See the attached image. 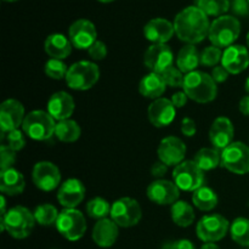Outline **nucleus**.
Segmentation results:
<instances>
[{
    "label": "nucleus",
    "mask_w": 249,
    "mask_h": 249,
    "mask_svg": "<svg viewBox=\"0 0 249 249\" xmlns=\"http://www.w3.org/2000/svg\"><path fill=\"white\" fill-rule=\"evenodd\" d=\"M208 16L195 5L181 10L174 19L175 34L181 41L187 44H198L209 34Z\"/></svg>",
    "instance_id": "obj_1"
},
{
    "label": "nucleus",
    "mask_w": 249,
    "mask_h": 249,
    "mask_svg": "<svg viewBox=\"0 0 249 249\" xmlns=\"http://www.w3.org/2000/svg\"><path fill=\"white\" fill-rule=\"evenodd\" d=\"M182 90L190 100L198 104L214 101L218 95V87L212 75L197 70L185 74Z\"/></svg>",
    "instance_id": "obj_2"
},
{
    "label": "nucleus",
    "mask_w": 249,
    "mask_h": 249,
    "mask_svg": "<svg viewBox=\"0 0 249 249\" xmlns=\"http://www.w3.org/2000/svg\"><path fill=\"white\" fill-rule=\"evenodd\" d=\"M36 224L34 214L28 208L22 206L12 207L0 219L1 231H6L11 237L17 240L28 237Z\"/></svg>",
    "instance_id": "obj_3"
},
{
    "label": "nucleus",
    "mask_w": 249,
    "mask_h": 249,
    "mask_svg": "<svg viewBox=\"0 0 249 249\" xmlns=\"http://www.w3.org/2000/svg\"><path fill=\"white\" fill-rule=\"evenodd\" d=\"M100 68L92 61H78L68 68L65 80L68 88L78 91L89 90L99 82Z\"/></svg>",
    "instance_id": "obj_4"
},
{
    "label": "nucleus",
    "mask_w": 249,
    "mask_h": 249,
    "mask_svg": "<svg viewBox=\"0 0 249 249\" xmlns=\"http://www.w3.org/2000/svg\"><path fill=\"white\" fill-rule=\"evenodd\" d=\"M241 33V23L236 17L224 15L211 23L208 38L214 46L229 48L233 45Z\"/></svg>",
    "instance_id": "obj_5"
},
{
    "label": "nucleus",
    "mask_w": 249,
    "mask_h": 249,
    "mask_svg": "<svg viewBox=\"0 0 249 249\" xmlns=\"http://www.w3.org/2000/svg\"><path fill=\"white\" fill-rule=\"evenodd\" d=\"M56 123L57 122L50 116L48 111L36 109L26 114L22 124V130L32 140L45 141L55 135Z\"/></svg>",
    "instance_id": "obj_6"
},
{
    "label": "nucleus",
    "mask_w": 249,
    "mask_h": 249,
    "mask_svg": "<svg viewBox=\"0 0 249 249\" xmlns=\"http://www.w3.org/2000/svg\"><path fill=\"white\" fill-rule=\"evenodd\" d=\"M55 226L60 235L72 242L80 240L87 232L84 214L75 208H63L58 214Z\"/></svg>",
    "instance_id": "obj_7"
},
{
    "label": "nucleus",
    "mask_w": 249,
    "mask_h": 249,
    "mask_svg": "<svg viewBox=\"0 0 249 249\" xmlns=\"http://www.w3.org/2000/svg\"><path fill=\"white\" fill-rule=\"evenodd\" d=\"M109 218L119 228H133L140 223L142 211L136 199L130 197H122L112 203Z\"/></svg>",
    "instance_id": "obj_8"
},
{
    "label": "nucleus",
    "mask_w": 249,
    "mask_h": 249,
    "mask_svg": "<svg viewBox=\"0 0 249 249\" xmlns=\"http://www.w3.org/2000/svg\"><path fill=\"white\" fill-rule=\"evenodd\" d=\"M230 225L228 219L221 214H207L197 223V237L204 243H215L225 237L226 233L230 231Z\"/></svg>",
    "instance_id": "obj_9"
},
{
    "label": "nucleus",
    "mask_w": 249,
    "mask_h": 249,
    "mask_svg": "<svg viewBox=\"0 0 249 249\" xmlns=\"http://www.w3.org/2000/svg\"><path fill=\"white\" fill-rule=\"evenodd\" d=\"M221 167L237 175L249 173V146L241 141L232 143L221 151Z\"/></svg>",
    "instance_id": "obj_10"
},
{
    "label": "nucleus",
    "mask_w": 249,
    "mask_h": 249,
    "mask_svg": "<svg viewBox=\"0 0 249 249\" xmlns=\"http://www.w3.org/2000/svg\"><path fill=\"white\" fill-rule=\"evenodd\" d=\"M173 181L181 191L195 192L203 186L204 172L195 160H184L173 170Z\"/></svg>",
    "instance_id": "obj_11"
},
{
    "label": "nucleus",
    "mask_w": 249,
    "mask_h": 249,
    "mask_svg": "<svg viewBox=\"0 0 249 249\" xmlns=\"http://www.w3.org/2000/svg\"><path fill=\"white\" fill-rule=\"evenodd\" d=\"M32 180L36 187L45 192H50L60 187L61 172L56 164L49 160H41L33 167Z\"/></svg>",
    "instance_id": "obj_12"
},
{
    "label": "nucleus",
    "mask_w": 249,
    "mask_h": 249,
    "mask_svg": "<svg viewBox=\"0 0 249 249\" xmlns=\"http://www.w3.org/2000/svg\"><path fill=\"white\" fill-rule=\"evenodd\" d=\"M146 67L155 73H164L174 66V53L167 44H152L143 56Z\"/></svg>",
    "instance_id": "obj_13"
},
{
    "label": "nucleus",
    "mask_w": 249,
    "mask_h": 249,
    "mask_svg": "<svg viewBox=\"0 0 249 249\" xmlns=\"http://www.w3.org/2000/svg\"><path fill=\"white\" fill-rule=\"evenodd\" d=\"M146 195L151 202L158 206H173L179 201L180 189L174 181L158 179L148 185Z\"/></svg>",
    "instance_id": "obj_14"
},
{
    "label": "nucleus",
    "mask_w": 249,
    "mask_h": 249,
    "mask_svg": "<svg viewBox=\"0 0 249 249\" xmlns=\"http://www.w3.org/2000/svg\"><path fill=\"white\" fill-rule=\"evenodd\" d=\"M68 36L74 48L79 50H88L97 40L96 27L89 19H77L71 24Z\"/></svg>",
    "instance_id": "obj_15"
},
{
    "label": "nucleus",
    "mask_w": 249,
    "mask_h": 249,
    "mask_svg": "<svg viewBox=\"0 0 249 249\" xmlns=\"http://www.w3.org/2000/svg\"><path fill=\"white\" fill-rule=\"evenodd\" d=\"M157 155L160 162L168 167H177L185 160L186 145L177 136H167L162 139L157 148Z\"/></svg>",
    "instance_id": "obj_16"
},
{
    "label": "nucleus",
    "mask_w": 249,
    "mask_h": 249,
    "mask_svg": "<svg viewBox=\"0 0 249 249\" xmlns=\"http://www.w3.org/2000/svg\"><path fill=\"white\" fill-rule=\"evenodd\" d=\"M24 118V107L18 100L7 99L0 106V128L2 134L19 129L23 124Z\"/></svg>",
    "instance_id": "obj_17"
},
{
    "label": "nucleus",
    "mask_w": 249,
    "mask_h": 249,
    "mask_svg": "<svg viewBox=\"0 0 249 249\" xmlns=\"http://www.w3.org/2000/svg\"><path fill=\"white\" fill-rule=\"evenodd\" d=\"M148 121L156 128H164L173 123L177 116V108L169 99L160 97L153 100L147 109Z\"/></svg>",
    "instance_id": "obj_18"
},
{
    "label": "nucleus",
    "mask_w": 249,
    "mask_h": 249,
    "mask_svg": "<svg viewBox=\"0 0 249 249\" xmlns=\"http://www.w3.org/2000/svg\"><path fill=\"white\" fill-rule=\"evenodd\" d=\"M85 186L79 179L71 178L60 185L57 191V201L63 208H75L85 198Z\"/></svg>",
    "instance_id": "obj_19"
},
{
    "label": "nucleus",
    "mask_w": 249,
    "mask_h": 249,
    "mask_svg": "<svg viewBox=\"0 0 249 249\" xmlns=\"http://www.w3.org/2000/svg\"><path fill=\"white\" fill-rule=\"evenodd\" d=\"M235 128L228 117H218L209 129V140L216 150L223 151L233 142Z\"/></svg>",
    "instance_id": "obj_20"
},
{
    "label": "nucleus",
    "mask_w": 249,
    "mask_h": 249,
    "mask_svg": "<svg viewBox=\"0 0 249 249\" xmlns=\"http://www.w3.org/2000/svg\"><path fill=\"white\" fill-rule=\"evenodd\" d=\"M221 66H224L230 74H240L249 66L248 49L235 44L226 48L221 57Z\"/></svg>",
    "instance_id": "obj_21"
},
{
    "label": "nucleus",
    "mask_w": 249,
    "mask_h": 249,
    "mask_svg": "<svg viewBox=\"0 0 249 249\" xmlns=\"http://www.w3.org/2000/svg\"><path fill=\"white\" fill-rule=\"evenodd\" d=\"M46 108L56 122H60L71 118L74 112L75 104L72 95L66 91H56L48 100Z\"/></svg>",
    "instance_id": "obj_22"
},
{
    "label": "nucleus",
    "mask_w": 249,
    "mask_h": 249,
    "mask_svg": "<svg viewBox=\"0 0 249 249\" xmlns=\"http://www.w3.org/2000/svg\"><path fill=\"white\" fill-rule=\"evenodd\" d=\"M174 33V23L165 18H153L143 27V36L152 44H167Z\"/></svg>",
    "instance_id": "obj_23"
},
{
    "label": "nucleus",
    "mask_w": 249,
    "mask_h": 249,
    "mask_svg": "<svg viewBox=\"0 0 249 249\" xmlns=\"http://www.w3.org/2000/svg\"><path fill=\"white\" fill-rule=\"evenodd\" d=\"M119 226L111 218L97 220L92 229V241L101 248H109L117 242Z\"/></svg>",
    "instance_id": "obj_24"
},
{
    "label": "nucleus",
    "mask_w": 249,
    "mask_h": 249,
    "mask_svg": "<svg viewBox=\"0 0 249 249\" xmlns=\"http://www.w3.org/2000/svg\"><path fill=\"white\" fill-rule=\"evenodd\" d=\"M26 180L23 174L15 168L0 172V191L7 196H18L24 191Z\"/></svg>",
    "instance_id": "obj_25"
},
{
    "label": "nucleus",
    "mask_w": 249,
    "mask_h": 249,
    "mask_svg": "<svg viewBox=\"0 0 249 249\" xmlns=\"http://www.w3.org/2000/svg\"><path fill=\"white\" fill-rule=\"evenodd\" d=\"M72 46L70 38L61 33H53L45 39L44 50L51 58L65 60L72 53Z\"/></svg>",
    "instance_id": "obj_26"
},
{
    "label": "nucleus",
    "mask_w": 249,
    "mask_h": 249,
    "mask_svg": "<svg viewBox=\"0 0 249 249\" xmlns=\"http://www.w3.org/2000/svg\"><path fill=\"white\" fill-rule=\"evenodd\" d=\"M165 84L163 75L160 73L150 72L148 74L143 75L142 79L139 84V91L146 99L157 100L165 92Z\"/></svg>",
    "instance_id": "obj_27"
},
{
    "label": "nucleus",
    "mask_w": 249,
    "mask_h": 249,
    "mask_svg": "<svg viewBox=\"0 0 249 249\" xmlns=\"http://www.w3.org/2000/svg\"><path fill=\"white\" fill-rule=\"evenodd\" d=\"M199 53L196 46L187 44L184 48L180 49L179 53L177 56V67L181 71L182 73H191L196 71L199 62Z\"/></svg>",
    "instance_id": "obj_28"
},
{
    "label": "nucleus",
    "mask_w": 249,
    "mask_h": 249,
    "mask_svg": "<svg viewBox=\"0 0 249 249\" xmlns=\"http://www.w3.org/2000/svg\"><path fill=\"white\" fill-rule=\"evenodd\" d=\"M170 215H172L173 223L180 228L191 226L194 224L195 218H196L194 207L185 201L175 202L170 208Z\"/></svg>",
    "instance_id": "obj_29"
},
{
    "label": "nucleus",
    "mask_w": 249,
    "mask_h": 249,
    "mask_svg": "<svg viewBox=\"0 0 249 249\" xmlns=\"http://www.w3.org/2000/svg\"><path fill=\"white\" fill-rule=\"evenodd\" d=\"M218 195L212 187L202 186L192 195V203L202 212H211L218 206Z\"/></svg>",
    "instance_id": "obj_30"
},
{
    "label": "nucleus",
    "mask_w": 249,
    "mask_h": 249,
    "mask_svg": "<svg viewBox=\"0 0 249 249\" xmlns=\"http://www.w3.org/2000/svg\"><path fill=\"white\" fill-rule=\"evenodd\" d=\"M82 135L79 124L73 119H65L56 123L55 136L62 142H75Z\"/></svg>",
    "instance_id": "obj_31"
},
{
    "label": "nucleus",
    "mask_w": 249,
    "mask_h": 249,
    "mask_svg": "<svg viewBox=\"0 0 249 249\" xmlns=\"http://www.w3.org/2000/svg\"><path fill=\"white\" fill-rule=\"evenodd\" d=\"M194 160L203 172H209L221 164V152H219L216 148H201L195 155Z\"/></svg>",
    "instance_id": "obj_32"
},
{
    "label": "nucleus",
    "mask_w": 249,
    "mask_h": 249,
    "mask_svg": "<svg viewBox=\"0 0 249 249\" xmlns=\"http://www.w3.org/2000/svg\"><path fill=\"white\" fill-rule=\"evenodd\" d=\"M231 238L242 247H249V219L236 218L230 225Z\"/></svg>",
    "instance_id": "obj_33"
},
{
    "label": "nucleus",
    "mask_w": 249,
    "mask_h": 249,
    "mask_svg": "<svg viewBox=\"0 0 249 249\" xmlns=\"http://www.w3.org/2000/svg\"><path fill=\"white\" fill-rule=\"evenodd\" d=\"M195 2L207 16H224L231 6L229 0H195Z\"/></svg>",
    "instance_id": "obj_34"
},
{
    "label": "nucleus",
    "mask_w": 249,
    "mask_h": 249,
    "mask_svg": "<svg viewBox=\"0 0 249 249\" xmlns=\"http://www.w3.org/2000/svg\"><path fill=\"white\" fill-rule=\"evenodd\" d=\"M34 218H36V224L43 226H50L56 224L58 218V211L55 206L50 203H44L36 207L33 212Z\"/></svg>",
    "instance_id": "obj_35"
},
{
    "label": "nucleus",
    "mask_w": 249,
    "mask_h": 249,
    "mask_svg": "<svg viewBox=\"0 0 249 249\" xmlns=\"http://www.w3.org/2000/svg\"><path fill=\"white\" fill-rule=\"evenodd\" d=\"M85 211L87 214L91 219L95 220H101V219L107 218L111 213V206L108 202L102 197H95V198L90 199L85 206Z\"/></svg>",
    "instance_id": "obj_36"
},
{
    "label": "nucleus",
    "mask_w": 249,
    "mask_h": 249,
    "mask_svg": "<svg viewBox=\"0 0 249 249\" xmlns=\"http://www.w3.org/2000/svg\"><path fill=\"white\" fill-rule=\"evenodd\" d=\"M68 68L70 67H67V65H66L62 60L50 58V60L46 61L44 71H45V74L48 75L49 78H51V79L53 80H60L66 78Z\"/></svg>",
    "instance_id": "obj_37"
},
{
    "label": "nucleus",
    "mask_w": 249,
    "mask_h": 249,
    "mask_svg": "<svg viewBox=\"0 0 249 249\" xmlns=\"http://www.w3.org/2000/svg\"><path fill=\"white\" fill-rule=\"evenodd\" d=\"M221 57H223V51L220 48L214 45L207 46L199 53V62L206 67H215L219 65V62H221Z\"/></svg>",
    "instance_id": "obj_38"
},
{
    "label": "nucleus",
    "mask_w": 249,
    "mask_h": 249,
    "mask_svg": "<svg viewBox=\"0 0 249 249\" xmlns=\"http://www.w3.org/2000/svg\"><path fill=\"white\" fill-rule=\"evenodd\" d=\"M5 139H6L5 145L11 148L12 151H15V152L21 151L26 146V134H24L23 130H19V129H15V130L6 133Z\"/></svg>",
    "instance_id": "obj_39"
},
{
    "label": "nucleus",
    "mask_w": 249,
    "mask_h": 249,
    "mask_svg": "<svg viewBox=\"0 0 249 249\" xmlns=\"http://www.w3.org/2000/svg\"><path fill=\"white\" fill-rule=\"evenodd\" d=\"M162 75L165 84H167L168 87L182 88V85H184V73H182L179 68L175 67V66H173L169 70L165 71L164 73H162Z\"/></svg>",
    "instance_id": "obj_40"
},
{
    "label": "nucleus",
    "mask_w": 249,
    "mask_h": 249,
    "mask_svg": "<svg viewBox=\"0 0 249 249\" xmlns=\"http://www.w3.org/2000/svg\"><path fill=\"white\" fill-rule=\"evenodd\" d=\"M16 162V152L6 145H1L0 147V172L14 168L12 165Z\"/></svg>",
    "instance_id": "obj_41"
},
{
    "label": "nucleus",
    "mask_w": 249,
    "mask_h": 249,
    "mask_svg": "<svg viewBox=\"0 0 249 249\" xmlns=\"http://www.w3.org/2000/svg\"><path fill=\"white\" fill-rule=\"evenodd\" d=\"M107 46L104 41L96 40L89 49H88V53H89L90 57L94 61H101L104 60L107 56Z\"/></svg>",
    "instance_id": "obj_42"
},
{
    "label": "nucleus",
    "mask_w": 249,
    "mask_h": 249,
    "mask_svg": "<svg viewBox=\"0 0 249 249\" xmlns=\"http://www.w3.org/2000/svg\"><path fill=\"white\" fill-rule=\"evenodd\" d=\"M181 133L182 135L187 136V138H192L196 135L197 133V125L196 122L190 117H185L181 121Z\"/></svg>",
    "instance_id": "obj_43"
},
{
    "label": "nucleus",
    "mask_w": 249,
    "mask_h": 249,
    "mask_svg": "<svg viewBox=\"0 0 249 249\" xmlns=\"http://www.w3.org/2000/svg\"><path fill=\"white\" fill-rule=\"evenodd\" d=\"M231 10L235 15L238 16H246L249 14V2L248 0H232Z\"/></svg>",
    "instance_id": "obj_44"
},
{
    "label": "nucleus",
    "mask_w": 249,
    "mask_h": 249,
    "mask_svg": "<svg viewBox=\"0 0 249 249\" xmlns=\"http://www.w3.org/2000/svg\"><path fill=\"white\" fill-rule=\"evenodd\" d=\"M212 78L214 79V82L218 84V83H224L228 80L229 75H230V73L228 72V70H226L224 66L221 65H218L215 66V67L213 68V71H212Z\"/></svg>",
    "instance_id": "obj_45"
},
{
    "label": "nucleus",
    "mask_w": 249,
    "mask_h": 249,
    "mask_svg": "<svg viewBox=\"0 0 249 249\" xmlns=\"http://www.w3.org/2000/svg\"><path fill=\"white\" fill-rule=\"evenodd\" d=\"M162 249H196V247L190 240H178L165 243Z\"/></svg>",
    "instance_id": "obj_46"
},
{
    "label": "nucleus",
    "mask_w": 249,
    "mask_h": 249,
    "mask_svg": "<svg viewBox=\"0 0 249 249\" xmlns=\"http://www.w3.org/2000/svg\"><path fill=\"white\" fill-rule=\"evenodd\" d=\"M168 170V165L164 164L163 162H160V160H158V162L153 163L152 167H151V174H152L153 178H156V179H160V178H163L165 175V173H167Z\"/></svg>",
    "instance_id": "obj_47"
},
{
    "label": "nucleus",
    "mask_w": 249,
    "mask_h": 249,
    "mask_svg": "<svg viewBox=\"0 0 249 249\" xmlns=\"http://www.w3.org/2000/svg\"><path fill=\"white\" fill-rule=\"evenodd\" d=\"M187 100H189V97L185 94V91H178L175 92V94H173L170 101L173 102L175 108H182V107L187 104Z\"/></svg>",
    "instance_id": "obj_48"
},
{
    "label": "nucleus",
    "mask_w": 249,
    "mask_h": 249,
    "mask_svg": "<svg viewBox=\"0 0 249 249\" xmlns=\"http://www.w3.org/2000/svg\"><path fill=\"white\" fill-rule=\"evenodd\" d=\"M238 109H240V112L243 114V116L249 117V95H247V96H243L242 99L240 100Z\"/></svg>",
    "instance_id": "obj_49"
},
{
    "label": "nucleus",
    "mask_w": 249,
    "mask_h": 249,
    "mask_svg": "<svg viewBox=\"0 0 249 249\" xmlns=\"http://www.w3.org/2000/svg\"><path fill=\"white\" fill-rule=\"evenodd\" d=\"M0 206H1V208H0V214L2 215H5L6 214V198H5V195H1V197H0Z\"/></svg>",
    "instance_id": "obj_50"
},
{
    "label": "nucleus",
    "mask_w": 249,
    "mask_h": 249,
    "mask_svg": "<svg viewBox=\"0 0 249 249\" xmlns=\"http://www.w3.org/2000/svg\"><path fill=\"white\" fill-rule=\"evenodd\" d=\"M201 249H220V248H219V246L215 245V243L208 242V243H204V245L201 247Z\"/></svg>",
    "instance_id": "obj_51"
},
{
    "label": "nucleus",
    "mask_w": 249,
    "mask_h": 249,
    "mask_svg": "<svg viewBox=\"0 0 249 249\" xmlns=\"http://www.w3.org/2000/svg\"><path fill=\"white\" fill-rule=\"evenodd\" d=\"M246 90H247V92L249 94V77L247 78V80H246Z\"/></svg>",
    "instance_id": "obj_52"
},
{
    "label": "nucleus",
    "mask_w": 249,
    "mask_h": 249,
    "mask_svg": "<svg viewBox=\"0 0 249 249\" xmlns=\"http://www.w3.org/2000/svg\"><path fill=\"white\" fill-rule=\"evenodd\" d=\"M97 1L105 2V4H107V2H112V1H114V0H97Z\"/></svg>",
    "instance_id": "obj_53"
},
{
    "label": "nucleus",
    "mask_w": 249,
    "mask_h": 249,
    "mask_svg": "<svg viewBox=\"0 0 249 249\" xmlns=\"http://www.w3.org/2000/svg\"><path fill=\"white\" fill-rule=\"evenodd\" d=\"M4 1H7V2H15V1H18V0H4Z\"/></svg>",
    "instance_id": "obj_54"
},
{
    "label": "nucleus",
    "mask_w": 249,
    "mask_h": 249,
    "mask_svg": "<svg viewBox=\"0 0 249 249\" xmlns=\"http://www.w3.org/2000/svg\"><path fill=\"white\" fill-rule=\"evenodd\" d=\"M247 45H248V48H249V32H248V34H247Z\"/></svg>",
    "instance_id": "obj_55"
},
{
    "label": "nucleus",
    "mask_w": 249,
    "mask_h": 249,
    "mask_svg": "<svg viewBox=\"0 0 249 249\" xmlns=\"http://www.w3.org/2000/svg\"><path fill=\"white\" fill-rule=\"evenodd\" d=\"M248 2H249V0H248Z\"/></svg>",
    "instance_id": "obj_56"
}]
</instances>
